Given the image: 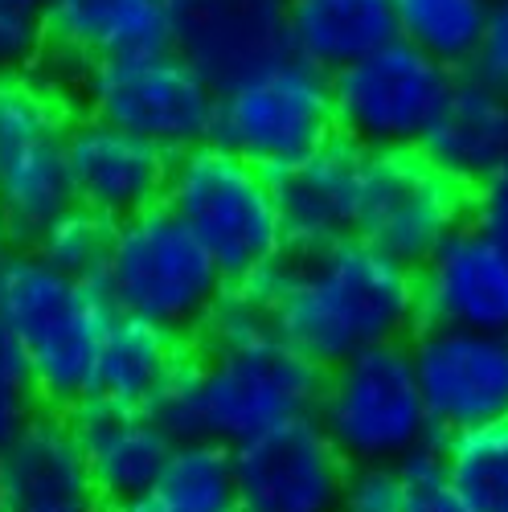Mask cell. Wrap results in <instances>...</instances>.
Listing matches in <instances>:
<instances>
[{
	"label": "cell",
	"instance_id": "cell-38",
	"mask_svg": "<svg viewBox=\"0 0 508 512\" xmlns=\"http://www.w3.org/2000/svg\"><path fill=\"white\" fill-rule=\"evenodd\" d=\"M488 5H496V0H488Z\"/></svg>",
	"mask_w": 508,
	"mask_h": 512
},
{
	"label": "cell",
	"instance_id": "cell-5",
	"mask_svg": "<svg viewBox=\"0 0 508 512\" xmlns=\"http://www.w3.org/2000/svg\"><path fill=\"white\" fill-rule=\"evenodd\" d=\"M99 291L115 316L152 324L193 345L209 308L226 291V279L197 238L156 205L115 226Z\"/></svg>",
	"mask_w": 508,
	"mask_h": 512
},
{
	"label": "cell",
	"instance_id": "cell-27",
	"mask_svg": "<svg viewBox=\"0 0 508 512\" xmlns=\"http://www.w3.org/2000/svg\"><path fill=\"white\" fill-rule=\"evenodd\" d=\"M111 238H115V226L111 222H103V218H95V213L74 205L29 250L46 267H54L58 275H66L74 283L99 287L103 267H107V254H111Z\"/></svg>",
	"mask_w": 508,
	"mask_h": 512
},
{
	"label": "cell",
	"instance_id": "cell-12",
	"mask_svg": "<svg viewBox=\"0 0 508 512\" xmlns=\"http://www.w3.org/2000/svg\"><path fill=\"white\" fill-rule=\"evenodd\" d=\"M164 21L168 50L214 91L291 58L287 0H164Z\"/></svg>",
	"mask_w": 508,
	"mask_h": 512
},
{
	"label": "cell",
	"instance_id": "cell-37",
	"mask_svg": "<svg viewBox=\"0 0 508 512\" xmlns=\"http://www.w3.org/2000/svg\"><path fill=\"white\" fill-rule=\"evenodd\" d=\"M5 259H9V246H5V238H0V271H5Z\"/></svg>",
	"mask_w": 508,
	"mask_h": 512
},
{
	"label": "cell",
	"instance_id": "cell-16",
	"mask_svg": "<svg viewBox=\"0 0 508 512\" xmlns=\"http://www.w3.org/2000/svg\"><path fill=\"white\" fill-rule=\"evenodd\" d=\"M0 512H107L66 414L33 410L0 447Z\"/></svg>",
	"mask_w": 508,
	"mask_h": 512
},
{
	"label": "cell",
	"instance_id": "cell-3",
	"mask_svg": "<svg viewBox=\"0 0 508 512\" xmlns=\"http://www.w3.org/2000/svg\"><path fill=\"white\" fill-rule=\"evenodd\" d=\"M115 320L103 291L46 267L33 250H9L0 271V328L29 369L41 410H74L91 398L103 332Z\"/></svg>",
	"mask_w": 508,
	"mask_h": 512
},
{
	"label": "cell",
	"instance_id": "cell-22",
	"mask_svg": "<svg viewBox=\"0 0 508 512\" xmlns=\"http://www.w3.org/2000/svg\"><path fill=\"white\" fill-rule=\"evenodd\" d=\"M185 340L168 336L152 324L115 316L103 332L91 398L123 410H152V402L164 394V386L177 377V369L189 361Z\"/></svg>",
	"mask_w": 508,
	"mask_h": 512
},
{
	"label": "cell",
	"instance_id": "cell-11",
	"mask_svg": "<svg viewBox=\"0 0 508 512\" xmlns=\"http://www.w3.org/2000/svg\"><path fill=\"white\" fill-rule=\"evenodd\" d=\"M406 345L435 439L508 422V336L418 324Z\"/></svg>",
	"mask_w": 508,
	"mask_h": 512
},
{
	"label": "cell",
	"instance_id": "cell-25",
	"mask_svg": "<svg viewBox=\"0 0 508 512\" xmlns=\"http://www.w3.org/2000/svg\"><path fill=\"white\" fill-rule=\"evenodd\" d=\"M398 41L463 74L480 46L488 0H390Z\"/></svg>",
	"mask_w": 508,
	"mask_h": 512
},
{
	"label": "cell",
	"instance_id": "cell-29",
	"mask_svg": "<svg viewBox=\"0 0 508 512\" xmlns=\"http://www.w3.org/2000/svg\"><path fill=\"white\" fill-rule=\"evenodd\" d=\"M398 476H402V488H406V512H472L443 480L439 439L418 447L414 455H406L398 463Z\"/></svg>",
	"mask_w": 508,
	"mask_h": 512
},
{
	"label": "cell",
	"instance_id": "cell-13",
	"mask_svg": "<svg viewBox=\"0 0 508 512\" xmlns=\"http://www.w3.org/2000/svg\"><path fill=\"white\" fill-rule=\"evenodd\" d=\"M234 455L238 512H336L349 463L316 418H300L242 443Z\"/></svg>",
	"mask_w": 508,
	"mask_h": 512
},
{
	"label": "cell",
	"instance_id": "cell-1",
	"mask_svg": "<svg viewBox=\"0 0 508 512\" xmlns=\"http://www.w3.org/2000/svg\"><path fill=\"white\" fill-rule=\"evenodd\" d=\"M254 287L267 300L275 336L316 369H332L373 345L406 340L418 328L414 271L357 238L320 250H283Z\"/></svg>",
	"mask_w": 508,
	"mask_h": 512
},
{
	"label": "cell",
	"instance_id": "cell-36",
	"mask_svg": "<svg viewBox=\"0 0 508 512\" xmlns=\"http://www.w3.org/2000/svg\"><path fill=\"white\" fill-rule=\"evenodd\" d=\"M111 512H156L152 500H136V504H123V508H111Z\"/></svg>",
	"mask_w": 508,
	"mask_h": 512
},
{
	"label": "cell",
	"instance_id": "cell-35",
	"mask_svg": "<svg viewBox=\"0 0 508 512\" xmlns=\"http://www.w3.org/2000/svg\"><path fill=\"white\" fill-rule=\"evenodd\" d=\"M5 9H13V13H21V17H33V21H41L50 13V5L54 0H0Z\"/></svg>",
	"mask_w": 508,
	"mask_h": 512
},
{
	"label": "cell",
	"instance_id": "cell-15",
	"mask_svg": "<svg viewBox=\"0 0 508 512\" xmlns=\"http://www.w3.org/2000/svg\"><path fill=\"white\" fill-rule=\"evenodd\" d=\"M414 295L427 328L508 336V254L472 222L414 271Z\"/></svg>",
	"mask_w": 508,
	"mask_h": 512
},
{
	"label": "cell",
	"instance_id": "cell-14",
	"mask_svg": "<svg viewBox=\"0 0 508 512\" xmlns=\"http://www.w3.org/2000/svg\"><path fill=\"white\" fill-rule=\"evenodd\" d=\"M62 148L74 185V205L95 213V218L119 226L164 201L173 156H164L160 148L91 115H74L66 123Z\"/></svg>",
	"mask_w": 508,
	"mask_h": 512
},
{
	"label": "cell",
	"instance_id": "cell-34",
	"mask_svg": "<svg viewBox=\"0 0 508 512\" xmlns=\"http://www.w3.org/2000/svg\"><path fill=\"white\" fill-rule=\"evenodd\" d=\"M472 226H480L508 254V160L472 193Z\"/></svg>",
	"mask_w": 508,
	"mask_h": 512
},
{
	"label": "cell",
	"instance_id": "cell-18",
	"mask_svg": "<svg viewBox=\"0 0 508 512\" xmlns=\"http://www.w3.org/2000/svg\"><path fill=\"white\" fill-rule=\"evenodd\" d=\"M365 148L332 136L304 164L271 177L287 250H320L353 238Z\"/></svg>",
	"mask_w": 508,
	"mask_h": 512
},
{
	"label": "cell",
	"instance_id": "cell-19",
	"mask_svg": "<svg viewBox=\"0 0 508 512\" xmlns=\"http://www.w3.org/2000/svg\"><path fill=\"white\" fill-rule=\"evenodd\" d=\"M418 152L443 177L476 193L508 160V99L463 70Z\"/></svg>",
	"mask_w": 508,
	"mask_h": 512
},
{
	"label": "cell",
	"instance_id": "cell-26",
	"mask_svg": "<svg viewBox=\"0 0 508 512\" xmlns=\"http://www.w3.org/2000/svg\"><path fill=\"white\" fill-rule=\"evenodd\" d=\"M447 488L472 512H508V422L439 439Z\"/></svg>",
	"mask_w": 508,
	"mask_h": 512
},
{
	"label": "cell",
	"instance_id": "cell-7",
	"mask_svg": "<svg viewBox=\"0 0 508 512\" xmlns=\"http://www.w3.org/2000/svg\"><path fill=\"white\" fill-rule=\"evenodd\" d=\"M78 115L111 123L164 156L209 144L218 91L173 50L95 58L74 99Z\"/></svg>",
	"mask_w": 508,
	"mask_h": 512
},
{
	"label": "cell",
	"instance_id": "cell-21",
	"mask_svg": "<svg viewBox=\"0 0 508 512\" xmlns=\"http://www.w3.org/2000/svg\"><path fill=\"white\" fill-rule=\"evenodd\" d=\"M62 136L33 140L0 156V238L9 250H29L62 213L74 209Z\"/></svg>",
	"mask_w": 508,
	"mask_h": 512
},
{
	"label": "cell",
	"instance_id": "cell-28",
	"mask_svg": "<svg viewBox=\"0 0 508 512\" xmlns=\"http://www.w3.org/2000/svg\"><path fill=\"white\" fill-rule=\"evenodd\" d=\"M70 119L74 107L62 103L50 87H41L29 70L0 74V156L33 140L62 136Z\"/></svg>",
	"mask_w": 508,
	"mask_h": 512
},
{
	"label": "cell",
	"instance_id": "cell-9",
	"mask_svg": "<svg viewBox=\"0 0 508 512\" xmlns=\"http://www.w3.org/2000/svg\"><path fill=\"white\" fill-rule=\"evenodd\" d=\"M455 78V70L394 37L390 46L328 74L336 136L365 152L418 148L439 119Z\"/></svg>",
	"mask_w": 508,
	"mask_h": 512
},
{
	"label": "cell",
	"instance_id": "cell-17",
	"mask_svg": "<svg viewBox=\"0 0 508 512\" xmlns=\"http://www.w3.org/2000/svg\"><path fill=\"white\" fill-rule=\"evenodd\" d=\"M66 422L107 512L152 496V484L168 451H173V439L164 435V426L148 410H123L87 398L66 410Z\"/></svg>",
	"mask_w": 508,
	"mask_h": 512
},
{
	"label": "cell",
	"instance_id": "cell-31",
	"mask_svg": "<svg viewBox=\"0 0 508 512\" xmlns=\"http://www.w3.org/2000/svg\"><path fill=\"white\" fill-rule=\"evenodd\" d=\"M336 512H406L398 467H349Z\"/></svg>",
	"mask_w": 508,
	"mask_h": 512
},
{
	"label": "cell",
	"instance_id": "cell-8",
	"mask_svg": "<svg viewBox=\"0 0 508 512\" xmlns=\"http://www.w3.org/2000/svg\"><path fill=\"white\" fill-rule=\"evenodd\" d=\"M336 136L328 74L283 58L218 91L209 144L275 177L304 164Z\"/></svg>",
	"mask_w": 508,
	"mask_h": 512
},
{
	"label": "cell",
	"instance_id": "cell-24",
	"mask_svg": "<svg viewBox=\"0 0 508 512\" xmlns=\"http://www.w3.org/2000/svg\"><path fill=\"white\" fill-rule=\"evenodd\" d=\"M156 512H238L234 455L218 443H173L152 484Z\"/></svg>",
	"mask_w": 508,
	"mask_h": 512
},
{
	"label": "cell",
	"instance_id": "cell-30",
	"mask_svg": "<svg viewBox=\"0 0 508 512\" xmlns=\"http://www.w3.org/2000/svg\"><path fill=\"white\" fill-rule=\"evenodd\" d=\"M37 410L33 386H29V369L17 349V340L0 328V447H5L17 426Z\"/></svg>",
	"mask_w": 508,
	"mask_h": 512
},
{
	"label": "cell",
	"instance_id": "cell-33",
	"mask_svg": "<svg viewBox=\"0 0 508 512\" xmlns=\"http://www.w3.org/2000/svg\"><path fill=\"white\" fill-rule=\"evenodd\" d=\"M41 41H46V29H41V21L33 17H21L13 9L0 5V74L9 70H29Z\"/></svg>",
	"mask_w": 508,
	"mask_h": 512
},
{
	"label": "cell",
	"instance_id": "cell-20",
	"mask_svg": "<svg viewBox=\"0 0 508 512\" xmlns=\"http://www.w3.org/2000/svg\"><path fill=\"white\" fill-rule=\"evenodd\" d=\"M398 37L390 0H287L291 58L336 74Z\"/></svg>",
	"mask_w": 508,
	"mask_h": 512
},
{
	"label": "cell",
	"instance_id": "cell-32",
	"mask_svg": "<svg viewBox=\"0 0 508 512\" xmlns=\"http://www.w3.org/2000/svg\"><path fill=\"white\" fill-rule=\"evenodd\" d=\"M468 74L488 82L492 91H500L508 99V0H496V5L488 9L480 46L468 62Z\"/></svg>",
	"mask_w": 508,
	"mask_h": 512
},
{
	"label": "cell",
	"instance_id": "cell-6",
	"mask_svg": "<svg viewBox=\"0 0 508 512\" xmlns=\"http://www.w3.org/2000/svg\"><path fill=\"white\" fill-rule=\"evenodd\" d=\"M312 418L349 467H398L435 443L406 340L373 345L324 369Z\"/></svg>",
	"mask_w": 508,
	"mask_h": 512
},
{
	"label": "cell",
	"instance_id": "cell-10",
	"mask_svg": "<svg viewBox=\"0 0 508 512\" xmlns=\"http://www.w3.org/2000/svg\"><path fill=\"white\" fill-rule=\"evenodd\" d=\"M472 222V193L443 177L418 148L365 152L353 238L418 271L431 254Z\"/></svg>",
	"mask_w": 508,
	"mask_h": 512
},
{
	"label": "cell",
	"instance_id": "cell-4",
	"mask_svg": "<svg viewBox=\"0 0 508 512\" xmlns=\"http://www.w3.org/2000/svg\"><path fill=\"white\" fill-rule=\"evenodd\" d=\"M160 205L197 238L230 287L254 283L287 250L271 177L214 144L173 156Z\"/></svg>",
	"mask_w": 508,
	"mask_h": 512
},
{
	"label": "cell",
	"instance_id": "cell-2",
	"mask_svg": "<svg viewBox=\"0 0 508 512\" xmlns=\"http://www.w3.org/2000/svg\"><path fill=\"white\" fill-rule=\"evenodd\" d=\"M324 369L267 332L226 349H189V361L152 402V418L173 443H218L238 451L275 426L316 414Z\"/></svg>",
	"mask_w": 508,
	"mask_h": 512
},
{
	"label": "cell",
	"instance_id": "cell-23",
	"mask_svg": "<svg viewBox=\"0 0 508 512\" xmlns=\"http://www.w3.org/2000/svg\"><path fill=\"white\" fill-rule=\"evenodd\" d=\"M41 29L46 41L87 62L168 50L164 0H54Z\"/></svg>",
	"mask_w": 508,
	"mask_h": 512
}]
</instances>
